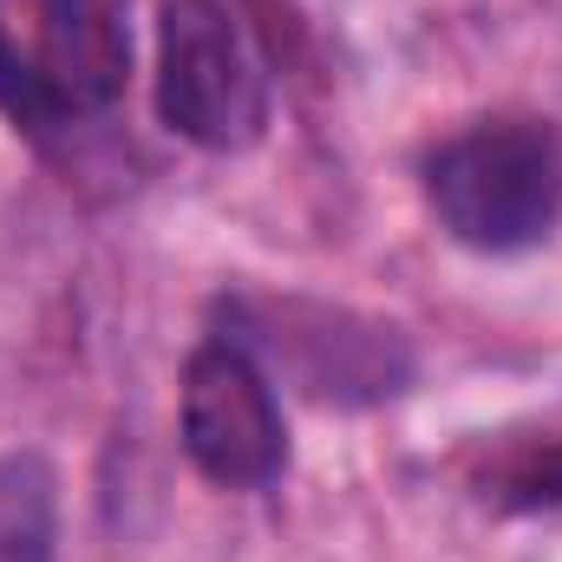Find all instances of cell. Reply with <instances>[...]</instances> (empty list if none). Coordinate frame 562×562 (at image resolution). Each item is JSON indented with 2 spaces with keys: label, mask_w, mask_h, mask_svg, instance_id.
Listing matches in <instances>:
<instances>
[{
  "label": "cell",
  "mask_w": 562,
  "mask_h": 562,
  "mask_svg": "<svg viewBox=\"0 0 562 562\" xmlns=\"http://www.w3.org/2000/svg\"><path fill=\"white\" fill-rule=\"evenodd\" d=\"M425 196L451 243L484 256L530 249L562 216V138L543 119H484L438 144Z\"/></svg>",
  "instance_id": "obj_1"
},
{
  "label": "cell",
  "mask_w": 562,
  "mask_h": 562,
  "mask_svg": "<svg viewBox=\"0 0 562 562\" xmlns=\"http://www.w3.org/2000/svg\"><path fill=\"white\" fill-rule=\"evenodd\" d=\"M504 504H517V510L562 504V438L543 445V451H524V458L504 471Z\"/></svg>",
  "instance_id": "obj_6"
},
{
  "label": "cell",
  "mask_w": 562,
  "mask_h": 562,
  "mask_svg": "<svg viewBox=\"0 0 562 562\" xmlns=\"http://www.w3.org/2000/svg\"><path fill=\"white\" fill-rule=\"evenodd\" d=\"M132 33L119 0H0V105L59 132L125 92Z\"/></svg>",
  "instance_id": "obj_2"
},
{
  "label": "cell",
  "mask_w": 562,
  "mask_h": 562,
  "mask_svg": "<svg viewBox=\"0 0 562 562\" xmlns=\"http://www.w3.org/2000/svg\"><path fill=\"white\" fill-rule=\"evenodd\" d=\"M59 557V477L46 458H0V562Z\"/></svg>",
  "instance_id": "obj_5"
},
{
  "label": "cell",
  "mask_w": 562,
  "mask_h": 562,
  "mask_svg": "<svg viewBox=\"0 0 562 562\" xmlns=\"http://www.w3.org/2000/svg\"><path fill=\"white\" fill-rule=\"evenodd\" d=\"M157 119L203 150H249L269 125V79L223 0H164Z\"/></svg>",
  "instance_id": "obj_3"
},
{
  "label": "cell",
  "mask_w": 562,
  "mask_h": 562,
  "mask_svg": "<svg viewBox=\"0 0 562 562\" xmlns=\"http://www.w3.org/2000/svg\"><path fill=\"white\" fill-rule=\"evenodd\" d=\"M183 451L223 491H262L288 464L276 386L229 334L203 340L183 367Z\"/></svg>",
  "instance_id": "obj_4"
}]
</instances>
